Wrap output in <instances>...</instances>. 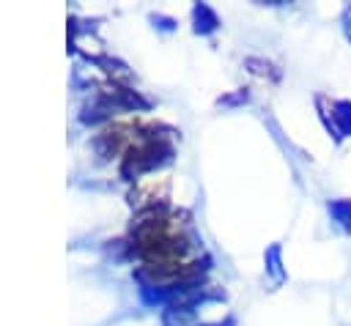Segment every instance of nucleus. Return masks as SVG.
<instances>
[{
    "label": "nucleus",
    "mask_w": 351,
    "mask_h": 326,
    "mask_svg": "<svg viewBox=\"0 0 351 326\" xmlns=\"http://www.w3.org/2000/svg\"><path fill=\"white\" fill-rule=\"evenodd\" d=\"M332 123H329V129L335 126V131H343V134H351V104L348 101H337L335 107H332Z\"/></svg>",
    "instance_id": "1"
},
{
    "label": "nucleus",
    "mask_w": 351,
    "mask_h": 326,
    "mask_svg": "<svg viewBox=\"0 0 351 326\" xmlns=\"http://www.w3.org/2000/svg\"><path fill=\"white\" fill-rule=\"evenodd\" d=\"M195 27H197V33H208V30H214L217 27V16H214V11L211 8H206V5H197L195 8Z\"/></svg>",
    "instance_id": "2"
},
{
    "label": "nucleus",
    "mask_w": 351,
    "mask_h": 326,
    "mask_svg": "<svg viewBox=\"0 0 351 326\" xmlns=\"http://www.w3.org/2000/svg\"><path fill=\"white\" fill-rule=\"evenodd\" d=\"M329 211H332V216H335L337 222H343V225H351V203H346V200H340V203H332V205H329Z\"/></svg>",
    "instance_id": "3"
},
{
    "label": "nucleus",
    "mask_w": 351,
    "mask_h": 326,
    "mask_svg": "<svg viewBox=\"0 0 351 326\" xmlns=\"http://www.w3.org/2000/svg\"><path fill=\"white\" fill-rule=\"evenodd\" d=\"M343 22H346V36L351 38V8L346 11V19H343Z\"/></svg>",
    "instance_id": "4"
}]
</instances>
